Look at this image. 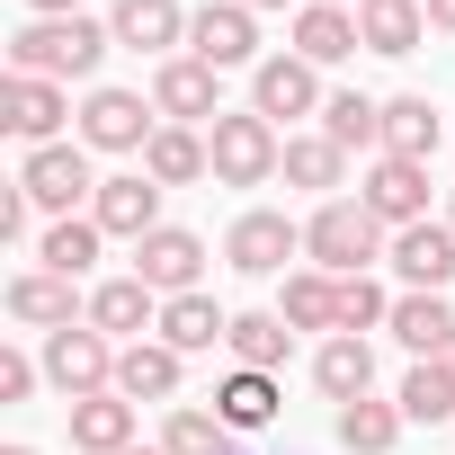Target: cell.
Masks as SVG:
<instances>
[{"mask_svg": "<svg viewBox=\"0 0 455 455\" xmlns=\"http://www.w3.org/2000/svg\"><path fill=\"white\" fill-rule=\"evenodd\" d=\"M116 54V36H108V19H28L19 36H10V72H28V81H99V63Z\"/></svg>", "mask_w": 455, "mask_h": 455, "instance_id": "obj_1", "label": "cell"}, {"mask_svg": "<svg viewBox=\"0 0 455 455\" xmlns=\"http://www.w3.org/2000/svg\"><path fill=\"white\" fill-rule=\"evenodd\" d=\"M384 251H393V242H384V223H375L357 196H331V205L304 214V259H313L322 277H366Z\"/></svg>", "mask_w": 455, "mask_h": 455, "instance_id": "obj_2", "label": "cell"}, {"mask_svg": "<svg viewBox=\"0 0 455 455\" xmlns=\"http://www.w3.org/2000/svg\"><path fill=\"white\" fill-rule=\"evenodd\" d=\"M205 152H214V188H268L286 170V134L259 108H223L205 125Z\"/></svg>", "mask_w": 455, "mask_h": 455, "instance_id": "obj_3", "label": "cell"}, {"mask_svg": "<svg viewBox=\"0 0 455 455\" xmlns=\"http://www.w3.org/2000/svg\"><path fill=\"white\" fill-rule=\"evenodd\" d=\"M19 188H28V205H36V214H54V223H63V214H81V205L99 196L90 143L72 134V143H45V152H28V161H19Z\"/></svg>", "mask_w": 455, "mask_h": 455, "instance_id": "obj_4", "label": "cell"}, {"mask_svg": "<svg viewBox=\"0 0 455 455\" xmlns=\"http://www.w3.org/2000/svg\"><path fill=\"white\" fill-rule=\"evenodd\" d=\"M45 384L63 402H90V393H116V339L72 322V331H45Z\"/></svg>", "mask_w": 455, "mask_h": 455, "instance_id": "obj_5", "label": "cell"}, {"mask_svg": "<svg viewBox=\"0 0 455 455\" xmlns=\"http://www.w3.org/2000/svg\"><path fill=\"white\" fill-rule=\"evenodd\" d=\"M188 54L196 63H214V72H259L268 54H259V10H251V0H205V10L188 19Z\"/></svg>", "mask_w": 455, "mask_h": 455, "instance_id": "obj_6", "label": "cell"}, {"mask_svg": "<svg viewBox=\"0 0 455 455\" xmlns=\"http://www.w3.org/2000/svg\"><path fill=\"white\" fill-rule=\"evenodd\" d=\"M152 134H161L152 90H90V99H81V143H90V152H134V161H143Z\"/></svg>", "mask_w": 455, "mask_h": 455, "instance_id": "obj_7", "label": "cell"}, {"mask_svg": "<svg viewBox=\"0 0 455 455\" xmlns=\"http://www.w3.org/2000/svg\"><path fill=\"white\" fill-rule=\"evenodd\" d=\"M295 251H304V223L286 205H251V214H233V233H223V259L242 277H277Z\"/></svg>", "mask_w": 455, "mask_h": 455, "instance_id": "obj_8", "label": "cell"}, {"mask_svg": "<svg viewBox=\"0 0 455 455\" xmlns=\"http://www.w3.org/2000/svg\"><path fill=\"white\" fill-rule=\"evenodd\" d=\"M357 205L402 233V223H428V161H402V152H375V170L357 179Z\"/></svg>", "mask_w": 455, "mask_h": 455, "instance_id": "obj_9", "label": "cell"}, {"mask_svg": "<svg viewBox=\"0 0 455 455\" xmlns=\"http://www.w3.org/2000/svg\"><path fill=\"white\" fill-rule=\"evenodd\" d=\"M152 108H161V125H214L223 116V72L196 63V54H170V63H152Z\"/></svg>", "mask_w": 455, "mask_h": 455, "instance_id": "obj_10", "label": "cell"}, {"mask_svg": "<svg viewBox=\"0 0 455 455\" xmlns=\"http://www.w3.org/2000/svg\"><path fill=\"white\" fill-rule=\"evenodd\" d=\"M161 179L152 170H116V179H99V196H90V223L108 242H143V233H161Z\"/></svg>", "mask_w": 455, "mask_h": 455, "instance_id": "obj_11", "label": "cell"}, {"mask_svg": "<svg viewBox=\"0 0 455 455\" xmlns=\"http://www.w3.org/2000/svg\"><path fill=\"white\" fill-rule=\"evenodd\" d=\"M0 125H10L28 152H45V143H63V125H72V90H63V81L10 72V90H0Z\"/></svg>", "mask_w": 455, "mask_h": 455, "instance_id": "obj_12", "label": "cell"}, {"mask_svg": "<svg viewBox=\"0 0 455 455\" xmlns=\"http://www.w3.org/2000/svg\"><path fill=\"white\" fill-rule=\"evenodd\" d=\"M134 277L170 304V295H196V277H205V242L188 233V223H161V233H143L134 242Z\"/></svg>", "mask_w": 455, "mask_h": 455, "instance_id": "obj_13", "label": "cell"}, {"mask_svg": "<svg viewBox=\"0 0 455 455\" xmlns=\"http://www.w3.org/2000/svg\"><path fill=\"white\" fill-rule=\"evenodd\" d=\"M0 304H10L19 331H72V322H90V295L72 277H54V268H19Z\"/></svg>", "mask_w": 455, "mask_h": 455, "instance_id": "obj_14", "label": "cell"}, {"mask_svg": "<svg viewBox=\"0 0 455 455\" xmlns=\"http://www.w3.org/2000/svg\"><path fill=\"white\" fill-rule=\"evenodd\" d=\"M188 19H196V10H179V0H116V10H108V36H116L125 54L170 63V54H188Z\"/></svg>", "mask_w": 455, "mask_h": 455, "instance_id": "obj_15", "label": "cell"}, {"mask_svg": "<svg viewBox=\"0 0 455 455\" xmlns=\"http://www.w3.org/2000/svg\"><path fill=\"white\" fill-rule=\"evenodd\" d=\"M384 259H393V277L411 295H446L455 286V223H402Z\"/></svg>", "mask_w": 455, "mask_h": 455, "instance_id": "obj_16", "label": "cell"}, {"mask_svg": "<svg viewBox=\"0 0 455 455\" xmlns=\"http://www.w3.org/2000/svg\"><path fill=\"white\" fill-rule=\"evenodd\" d=\"M322 99H331V90H322V72H313L304 54H268V63L251 72V108H259L268 125H277V116H322Z\"/></svg>", "mask_w": 455, "mask_h": 455, "instance_id": "obj_17", "label": "cell"}, {"mask_svg": "<svg viewBox=\"0 0 455 455\" xmlns=\"http://www.w3.org/2000/svg\"><path fill=\"white\" fill-rule=\"evenodd\" d=\"M90 331H108L116 348H134L143 331H161V295H152L134 268H125V277H99V286H90Z\"/></svg>", "mask_w": 455, "mask_h": 455, "instance_id": "obj_18", "label": "cell"}, {"mask_svg": "<svg viewBox=\"0 0 455 455\" xmlns=\"http://www.w3.org/2000/svg\"><path fill=\"white\" fill-rule=\"evenodd\" d=\"M179 384H188V357H179L170 339L116 348V393H125V402H179Z\"/></svg>", "mask_w": 455, "mask_h": 455, "instance_id": "obj_19", "label": "cell"}, {"mask_svg": "<svg viewBox=\"0 0 455 455\" xmlns=\"http://www.w3.org/2000/svg\"><path fill=\"white\" fill-rule=\"evenodd\" d=\"M357 45L366 54H419L428 45V0H357Z\"/></svg>", "mask_w": 455, "mask_h": 455, "instance_id": "obj_20", "label": "cell"}, {"mask_svg": "<svg viewBox=\"0 0 455 455\" xmlns=\"http://www.w3.org/2000/svg\"><path fill=\"white\" fill-rule=\"evenodd\" d=\"M286 28H295V54H304L313 72H331V63H348V54H357V10H331V0H304V10H295Z\"/></svg>", "mask_w": 455, "mask_h": 455, "instance_id": "obj_21", "label": "cell"}, {"mask_svg": "<svg viewBox=\"0 0 455 455\" xmlns=\"http://www.w3.org/2000/svg\"><path fill=\"white\" fill-rule=\"evenodd\" d=\"M161 339H170L179 357H205V348L233 339V313H223L205 286H196V295H170V304H161Z\"/></svg>", "mask_w": 455, "mask_h": 455, "instance_id": "obj_22", "label": "cell"}, {"mask_svg": "<svg viewBox=\"0 0 455 455\" xmlns=\"http://www.w3.org/2000/svg\"><path fill=\"white\" fill-rule=\"evenodd\" d=\"M134 170H152L161 188H196V179H214V152H205V125H161L152 143H143V161Z\"/></svg>", "mask_w": 455, "mask_h": 455, "instance_id": "obj_23", "label": "cell"}, {"mask_svg": "<svg viewBox=\"0 0 455 455\" xmlns=\"http://www.w3.org/2000/svg\"><path fill=\"white\" fill-rule=\"evenodd\" d=\"M277 179H286V188H304V196H322V205H331V196H339V188H348V152H339V143H331V134H322V125H313V134H286V170H277Z\"/></svg>", "mask_w": 455, "mask_h": 455, "instance_id": "obj_24", "label": "cell"}, {"mask_svg": "<svg viewBox=\"0 0 455 455\" xmlns=\"http://www.w3.org/2000/svg\"><path fill=\"white\" fill-rule=\"evenodd\" d=\"M134 411H143V402H125V393L72 402V446H81V455H125V446H143V437H134Z\"/></svg>", "mask_w": 455, "mask_h": 455, "instance_id": "obj_25", "label": "cell"}, {"mask_svg": "<svg viewBox=\"0 0 455 455\" xmlns=\"http://www.w3.org/2000/svg\"><path fill=\"white\" fill-rule=\"evenodd\" d=\"M277 402H286V393H277V375H259V366H233V375L214 384V419L233 428V437L268 428V419H277Z\"/></svg>", "mask_w": 455, "mask_h": 455, "instance_id": "obj_26", "label": "cell"}, {"mask_svg": "<svg viewBox=\"0 0 455 455\" xmlns=\"http://www.w3.org/2000/svg\"><path fill=\"white\" fill-rule=\"evenodd\" d=\"M402 428H411V419H402V402H375V393L331 411V437H339L348 455H393V446H402Z\"/></svg>", "mask_w": 455, "mask_h": 455, "instance_id": "obj_27", "label": "cell"}, {"mask_svg": "<svg viewBox=\"0 0 455 455\" xmlns=\"http://www.w3.org/2000/svg\"><path fill=\"white\" fill-rule=\"evenodd\" d=\"M437 143H446V125H437V99H419V90L384 99V152H402V161H437Z\"/></svg>", "mask_w": 455, "mask_h": 455, "instance_id": "obj_28", "label": "cell"}, {"mask_svg": "<svg viewBox=\"0 0 455 455\" xmlns=\"http://www.w3.org/2000/svg\"><path fill=\"white\" fill-rule=\"evenodd\" d=\"M313 384H322L331 402H366V393H375V348L348 339V331H331L322 357H313Z\"/></svg>", "mask_w": 455, "mask_h": 455, "instance_id": "obj_29", "label": "cell"}, {"mask_svg": "<svg viewBox=\"0 0 455 455\" xmlns=\"http://www.w3.org/2000/svg\"><path fill=\"white\" fill-rule=\"evenodd\" d=\"M99 242H108V233H99L90 214H63V223H45V233H36V268H54V277L81 286V277L99 268Z\"/></svg>", "mask_w": 455, "mask_h": 455, "instance_id": "obj_30", "label": "cell"}, {"mask_svg": "<svg viewBox=\"0 0 455 455\" xmlns=\"http://www.w3.org/2000/svg\"><path fill=\"white\" fill-rule=\"evenodd\" d=\"M322 134H331L339 152H384V99L331 90V99H322Z\"/></svg>", "mask_w": 455, "mask_h": 455, "instance_id": "obj_31", "label": "cell"}, {"mask_svg": "<svg viewBox=\"0 0 455 455\" xmlns=\"http://www.w3.org/2000/svg\"><path fill=\"white\" fill-rule=\"evenodd\" d=\"M411 357H437L446 339H455V304L446 295H393V322H384Z\"/></svg>", "mask_w": 455, "mask_h": 455, "instance_id": "obj_32", "label": "cell"}, {"mask_svg": "<svg viewBox=\"0 0 455 455\" xmlns=\"http://www.w3.org/2000/svg\"><path fill=\"white\" fill-rule=\"evenodd\" d=\"M233 366H259V375H277L286 366V348H295V331H286V313L268 304V313H233Z\"/></svg>", "mask_w": 455, "mask_h": 455, "instance_id": "obj_33", "label": "cell"}, {"mask_svg": "<svg viewBox=\"0 0 455 455\" xmlns=\"http://www.w3.org/2000/svg\"><path fill=\"white\" fill-rule=\"evenodd\" d=\"M277 313H286V331H339V277L295 268V277H286V295H277Z\"/></svg>", "mask_w": 455, "mask_h": 455, "instance_id": "obj_34", "label": "cell"}, {"mask_svg": "<svg viewBox=\"0 0 455 455\" xmlns=\"http://www.w3.org/2000/svg\"><path fill=\"white\" fill-rule=\"evenodd\" d=\"M161 446H170V455H242V446H233V428H223L214 411H196V402H170Z\"/></svg>", "mask_w": 455, "mask_h": 455, "instance_id": "obj_35", "label": "cell"}, {"mask_svg": "<svg viewBox=\"0 0 455 455\" xmlns=\"http://www.w3.org/2000/svg\"><path fill=\"white\" fill-rule=\"evenodd\" d=\"M393 402H402V419L437 428V419H455V375H446L437 357H419V366L402 375V393H393Z\"/></svg>", "mask_w": 455, "mask_h": 455, "instance_id": "obj_36", "label": "cell"}, {"mask_svg": "<svg viewBox=\"0 0 455 455\" xmlns=\"http://www.w3.org/2000/svg\"><path fill=\"white\" fill-rule=\"evenodd\" d=\"M384 322H393V295H384L375 277H339V331L366 339V331H384Z\"/></svg>", "mask_w": 455, "mask_h": 455, "instance_id": "obj_37", "label": "cell"}, {"mask_svg": "<svg viewBox=\"0 0 455 455\" xmlns=\"http://www.w3.org/2000/svg\"><path fill=\"white\" fill-rule=\"evenodd\" d=\"M45 384V357H28V348H0V402H28Z\"/></svg>", "mask_w": 455, "mask_h": 455, "instance_id": "obj_38", "label": "cell"}, {"mask_svg": "<svg viewBox=\"0 0 455 455\" xmlns=\"http://www.w3.org/2000/svg\"><path fill=\"white\" fill-rule=\"evenodd\" d=\"M28 223H36V205H28V188L10 179V188H0V233H10V242H28Z\"/></svg>", "mask_w": 455, "mask_h": 455, "instance_id": "obj_39", "label": "cell"}, {"mask_svg": "<svg viewBox=\"0 0 455 455\" xmlns=\"http://www.w3.org/2000/svg\"><path fill=\"white\" fill-rule=\"evenodd\" d=\"M428 36H455V0H428Z\"/></svg>", "mask_w": 455, "mask_h": 455, "instance_id": "obj_40", "label": "cell"}, {"mask_svg": "<svg viewBox=\"0 0 455 455\" xmlns=\"http://www.w3.org/2000/svg\"><path fill=\"white\" fill-rule=\"evenodd\" d=\"M36 19H81V0H28Z\"/></svg>", "mask_w": 455, "mask_h": 455, "instance_id": "obj_41", "label": "cell"}, {"mask_svg": "<svg viewBox=\"0 0 455 455\" xmlns=\"http://www.w3.org/2000/svg\"><path fill=\"white\" fill-rule=\"evenodd\" d=\"M251 10H286V19H295V10H304V0H251Z\"/></svg>", "mask_w": 455, "mask_h": 455, "instance_id": "obj_42", "label": "cell"}, {"mask_svg": "<svg viewBox=\"0 0 455 455\" xmlns=\"http://www.w3.org/2000/svg\"><path fill=\"white\" fill-rule=\"evenodd\" d=\"M437 366H446V375H455V339H446V348H437Z\"/></svg>", "mask_w": 455, "mask_h": 455, "instance_id": "obj_43", "label": "cell"}, {"mask_svg": "<svg viewBox=\"0 0 455 455\" xmlns=\"http://www.w3.org/2000/svg\"><path fill=\"white\" fill-rule=\"evenodd\" d=\"M125 455H170V446H125Z\"/></svg>", "mask_w": 455, "mask_h": 455, "instance_id": "obj_44", "label": "cell"}, {"mask_svg": "<svg viewBox=\"0 0 455 455\" xmlns=\"http://www.w3.org/2000/svg\"><path fill=\"white\" fill-rule=\"evenodd\" d=\"M0 455H36V446H0Z\"/></svg>", "mask_w": 455, "mask_h": 455, "instance_id": "obj_45", "label": "cell"}, {"mask_svg": "<svg viewBox=\"0 0 455 455\" xmlns=\"http://www.w3.org/2000/svg\"><path fill=\"white\" fill-rule=\"evenodd\" d=\"M331 10H357V0H331Z\"/></svg>", "mask_w": 455, "mask_h": 455, "instance_id": "obj_46", "label": "cell"}, {"mask_svg": "<svg viewBox=\"0 0 455 455\" xmlns=\"http://www.w3.org/2000/svg\"><path fill=\"white\" fill-rule=\"evenodd\" d=\"M446 223H455V196H446Z\"/></svg>", "mask_w": 455, "mask_h": 455, "instance_id": "obj_47", "label": "cell"}]
</instances>
